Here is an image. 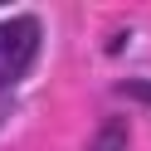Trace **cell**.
I'll list each match as a JSON object with an SVG mask.
<instances>
[{"label":"cell","instance_id":"obj_1","mask_svg":"<svg viewBox=\"0 0 151 151\" xmlns=\"http://www.w3.org/2000/svg\"><path fill=\"white\" fill-rule=\"evenodd\" d=\"M39 44H44V24L34 20V15H10V20H0V93L15 88V83L34 68Z\"/></svg>","mask_w":151,"mask_h":151},{"label":"cell","instance_id":"obj_2","mask_svg":"<svg viewBox=\"0 0 151 151\" xmlns=\"http://www.w3.org/2000/svg\"><path fill=\"white\" fill-rule=\"evenodd\" d=\"M122 146H127V127H122V122H102L88 151H122Z\"/></svg>","mask_w":151,"mask_h":151},{"label":"cell","instance_id":"obj_3","mask_svg":"<svg viewBox=\"0 0 151 151\" xmlns=\"http://www.w3.org/2000/svg\"><path fill=\"white\" fill-rule=\"evenodd\" d=\"M117 93H122V98H137V102H146V107H151V83H141V78H122Z\"/></svg>","mask_w":151,"mask_h":151}]
</instances>
